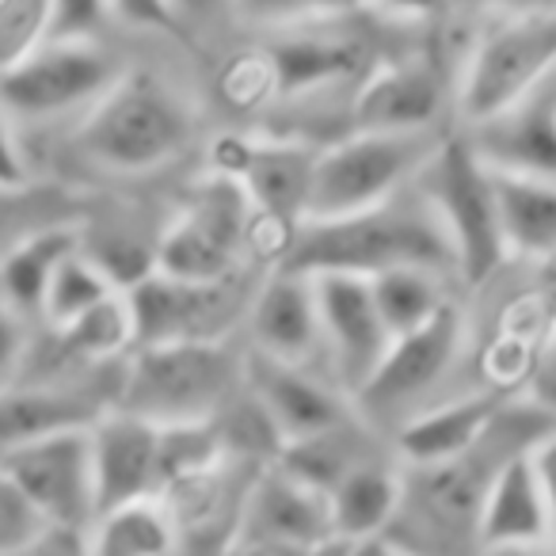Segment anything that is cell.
Segmentation results:
<instances>
[{"instance_id": "6da1fadb", "label": "cell", "mask_w": 556, "mask_h": 556, "mask_svg": "<svg viewBox=\"0 0 556 556\" xmlns=\"http://www.w3.org/2000/svg\"><path fill=\"white\" fill-rule=\"evenodd\" d=\"M282 267L302 275L343 270L363 278L393 267H427L442 275L454 267V248L434 210L416 191L412 199L393 194L378 206L343 217H305L290 237Z\"/></svg>"}, {"instance_id": "7a4b0ae2", "label": "cell", "mask_w": 556, "mask_h": 556, "mask_svg": "<svg viewBox=\"0 0 556 556\" xmlns=\"http://www.w3.org/2000/svg\"><path fill=\"white\" fill-rule=\"evenodd\" d=\"M191 134V103L156 73L130 70L118 73L115 85L85 111L77 149L100 168L138 176L184 153Z\"/></svg>"}, {"instance_id": "3957f363", "label": "cell", "mask_w": 556, "mask_h": 556, "mask_svg": "<svg viewBox=\"0 0 556 556\" xmlns=\"http://www.w3.org/2000/svg\"><path fill=\"white\" fill-rule=\"evenodd\" d=\"M240 363L217 340L146 343L118 386V408L156 427L214 419L237 396Z\"/></svg>"}, {"instance_id": "277c9868", "label": "cell", "mask_w": 556, "mask_h": 556, "mask_svg": "<svg viewBox=\"0 0 556 556\" xmlns=\"http://www.w3.org/2000/svg\"><path fill=\"white\" fill-rule=\"evenodd\" d=\"M416 191L434 210L454 248V267L469 287H480L507 260L492 168L477 156L469 138L439 141L416 172Z\"/></svg>"}, {"instance_id": "5b68a950", "label": "cell", "mask_w": 556, "mask_h": 556, "mask_svg": "<svg viewBox=\"0 0 556 556\" xmlns=\"http://www.w3.org/2000/svg\"><path fill=\"white\" fill-rule=\"evenodd\" d=\"M434 146L439 138L431 130H355L336 146L317 149L305 217H343L393 199L404 184L416 179Z\"/></svg>"}, {"instance_id": "8992f818", "label": "cell", "mask_w": 556, "mask_h": 556, "mask_svg": "<svg viewBox=\"0 0 556 556\" xmlns=\"http://www.w3.org/2000/svg\"><path fill=\"white\" fill-rule=\"evenodd\" d=\"M556 70V12L526 9L492 20L472 47L462 77V115L465 123L503 111L510 100L538 85Z\"/></svg>"}, {"instance_id": "52a82bcc", "label": "cell", "mask_w": 556, "mask_h": 556, "mask_svg": "<svg viewBox=\"0 0 556 556\" xmlns=\"http://www.w3.org/2000/svg\"><path fill=\"white\" fill-rule=\"evenodd\" d=\"M255 217L260 214L240 179L210 172L191 191L184 214L164 229L153 252L156 270L191 282H222L229 278Z\"/></svg>"}, {"instance_id": "ba28073f", "label": "cell", "mask_w": 556, "mask_h": 556, "mask_svg": "<svg viewBox=\"0 0 556 556\" xmlns=\"http://www.w3.org/2000/svg\"><path fill=\"white\" fill-rule=\"evenodd\" d=\"M118 73V62L96 39H47L24 62L0 73V108L20 118L88 111Z\"/></svg>"}, {"instance_id": "9c48e42d", "label": "cell", "mask_w": 556, "mask_h": 556, "mask_svg": "<svg viewBox=\"0 0 556 556\" xmlns=\"http://www.w3.org/2000/svg\"><path fill=\"white\" fill-rule=\"evenodd\" d=\"M462 340L465 320L450 302L427 325L393 336L374 374L351 393L358 412L381 424H404L412 408H419L424 396L450 374Z\"/></svg>"}, {"instance_id": "30bf717a", "label": "cell", "mask_w": 556, "mask_h": 556, "mask_svg": "<svg viewBox=\"0 0 556 556\" xmlns=\"http://www.w3.org/2000/svg\"><path fill=\"white\" fill-rule=\"evenodd\" d=\"M92 427V424H88ZM88 427L42 434V439L0 454V469L24 500L42 515L47 526L88 530L96 518V480H92V442Z\"/></svg>"}, {"instance_id": "8fae6325", "label": "cell", "mask_w": 556, "mask_h": 556, "mask_svg": "<svg viewBox=\"0 0 556 556\" xmlns=\"http://www.w3.org/2000/svg\"><path fill=\"white\" fill-rule=\"evenodd\" d=\"M317 149L282 138H222L214 146V172L240 179L255 214L278 225H302L309 206Z\"/></svg>"}, {"instance_id": "7c38bea8", "label": "cell", "mask_w": 556, "mask_h": 556, "mask_svg": "<svg viewBox=\"0 0 556 556\" xmlns=\"http://www.w3.org/2000/svg\"><path fill=\"white\" fill-rule=\"evenodd\" d=\"M469 146L495 172L556 179V70L503 111L472 123Z\"/></svg>"}, {"instance_id": "4fadbf2b", "label": "cell", "mask_w": 556, "mask_h": 556, "mask_svg": "<svg viewBox=\"0 0 556 556\" xmlns=\"http://www.w3.org/2000/svg\"><path fill=\"white\" fill-rule=\"evenodd\" d=\"M225 282H191V278L149 270L134 287H126V302L134 313L138 348L146 343H184V340H217L232 309Z\"/></svg>"}, {"instance_id": "5bb4252c", "label": "cell", "mask_w": 556, "mask_h": 556, "mask_svg": "<svg viewBox=\"0 0 556 556\" xmlns=\"http://www.w3.org/2000/svg\"><path fill=\"white\" fill-rule=\"evenodd\" d=\"M313 287H317L320 340L332 351L343 386L355 393L374 374V366L381 363L389 340H393L378 305H374L370 278L325 270V275H313Z\"/></svg>"}, {"instance_id": "9a60e30c", "label": "cell", "mask_w": 556, "mask_h": 556, "mask_svg": "<svg viewBox=\"0 0 556 556\" xmlns=\"http://www.w3.org/2000/svg\"><path fill=\"white\" fill-rule=\"evenodd\" d=\"M88 442H92L96 515L161 492V427L156 424L111 408L92 419Z\"/></svg>"}, {"instance_id": "2e32d148", "label": "cell", "mask_w": 556, "mask_h": 556, "mask_svg": "<svg viewBox=\"0 0 556 556\" xmlns=\"http://www.w3.org/2000/svg\"><path fill=\"white\" fill-rule=\"evenodd\" d=\"M232 533H240V538L290 541V545L305 548H317L320 541L336 538L328 495L309 488L305 480L290 477L275 462L255 469L252 484L240 495Z\"/></svg>"}, {"instance_id": "e0dca14e", "label": "cell", "mask_w": 556, "mask_h": 556, "mask_svg": "<svg viewBox=\"0 0 556 556\" xmlns=\"http://www.w3.org/2000/svg\"><path fill=\"white\" fill-rule=\"evenodd\" d=\"M492 434V431H488ZM484 434V439H488ZM484 439L469 450V454L454 457V462L442 465H419V477L404 480V500L416 503V515L434 538H442V545L454 548V541H477V518H480V503L488 495V484H492L500 462H488L480 454Z\"/></svg>"}, {"instance_id": "ac0fdd59", "label": "cell", "mask_w": 556, "mask_h": 556, "mask_svg": "<svg viewBox=\"0 0 556 556\" xmlns=\"http://www.w3.org/2000/svg\"><path fill=\"white\" fill-rule=\"evenodd\" d=\"M244 381H248V393L255 396V404L275 424L282 446L298 439H309V434L332 431V427L351 419L348 404L294 363L252 355L244 366Z\"/></svg>"}, {"instance_id": "d6986e66", "label": "cell", "mask_w": 556, "mask_h": 556, "mask_svg": "<svg viewBox=\"0 0 556 556\" xmlns=\"http://www.w3.org/2000/svg\"><path fill=\"white\" fill-rule=\"evenodd\" d=\"M442 108L439 70L424 58H401L386 62L363 77L355 92V130L381 134H412L431 130Z\"/></svg>"}, {"instance_id": "ffe728a7", "label": "cell", "mask_w": 556, "mask_h": 556, "mask_svg": "<svg viewBox=\"0 0 556 556\" xmlns=\"http://www.w3.org/2000/svg\"><path fill=\"white\" fill-rule=\"evenodd\" d=\"M538 541H553L548 503L538 472H533L530 450H515L510 457H503L488 484L484 503H480L477 545L492 553V548L538 545Z\"/></svg>"}, {"instance_id": "44dd1931", "label": "cell", "mask_w": 556, "mask_h": 556, "mask_svg": "<svg viewBox=\"0 0 556 556\" xmlns=\"http://www.w3.org/2000/svg\"><path fill=\"white\" fill-rule=\"evenodd\" d=\"M255 355L302 366L320 348V313L313 275L282 267L252 305Z\"/></svg>"}, {"instance_id": "7402d4cb", "label": "cell", "mask_w": 556, "mask_h": 556, "mask_svg": "<svg viewBox=\"0 0 556 556\" xmlns=\"http://www.w3.org/2000/svg\"><path fill=\"white\" fill-rule=\"evenodd\" d=\"M267 58H270V73H275V96L294 100V96L320 92V88L355 77L366 62V50L351 35L305 31L294 20L267 47Z\"/></svg>"}, {"instance_id": "603a6c76", "label": "cell", "mask_w": 556, "mask_h": 556, "mask_svg": "<svg viewBox=\"0 0 556 556\" xmlns=\"http://www.w3.org/2000/svg\"><path fill=\"white\" fill-rule=\"evenodd\" d=\"M500 416H503V408L492 393L457 396V401L439 404V408L412 412V416L396 427V450H401V457L412 469L454 462V457L469 454V450L492 431Z\"/></svg>"}, {"instance_id": "cb8c5ba5", "label": "cell", "mask_w": 556, "mask_h": 556, "mask_svg": "<svg viewBox=\"0 0 556 556\" xmlns=\"http://www.w3.org/2000/svg\"><path fill=\"white\" fill-rule=\"evenodd\" d=\"M401 503H404V477H396L389 465H378L370 457V462L355 465L328 492L332 533L348 541L386 538L389 526L401 518Z\"/></svg>"}, {"instance_id": "d4e9b609", "label": "cell", "mask_w": 556, "mask_h": 556, "mask_svg": "<svg viewBox=\"0 0 556 556\" xmlns=\"http://www.w3.org/2000/svg\"><path fill=\"white\" fill-rule=\"evenodd\" d=\"M77 248L80 232L73 225H47V229L20 237L0 255V302L16 309L20 317H42V298H47L58 263Z\"/></svg>"}, {"instance_id": "484cf974", "label": "cell", "mask_w": 556, "mask_h": 556, "mask_svg": "<svg viewBox=\"0 0 556 556\" xmlns=\"http://www.w3.org/2000/svg\"><path fill=\"white\" fill-rule=\"evenodd\" d=\"M103 408L70 389L4 386L0 389V454L42 439V434L88 427Z\"/></svg>"}, {"instance_id": "4316f807", "label": "cell", "mask_w": 556, "mask_h": 556, "mask_svg": "<svg viewBox=\"0 0 556 556\" xmlns=\"http://www.w3.org/2000/svg\"><path fill=\"white\" fill-rule=\"evenodd\" d=\"M492 184L507 255L515 252L533 255V260L556 255V179L515 176V172L492 168Z\"/></svg>"}, {"instance_id": "83f0119b", "label": "cell", "mask_w": 556, "mask_h": 556, "mask_svg": "<svg viewBox=\"0 0 556 556\" xmlns=\"http://www.w3.org/2000/svg\"><path fill=\"white\" fill-rule=\"evenodd\" d=\"M88 556H172L179 530L161 495L118 503L88 522Z\"/></svg>"}, {"instance_id": "f1b7e54d", "label": "cell", "mask_w": 556, "mask_h": 556, "mask_svg": "<svg viewBox=\"0 0 556 556\" xmlns=\"http://www.w3.org/2000/svg\"><path fill=\"white\" fill-rule=\"evenodd\" d=\"M363 462H370V454H366L363 434H358V427L351 424V419L340 427H332V431L287 442L275 457V465H282L290 477L305 480V484L317 488V492H325V495Z\"/></svg>"}, {"instance_id": "f546056e", "label": "cell", "mask_w": 556, "mask_h": 556, "mask_svg": "<svg viewBox=\"0 0 556 556\" xmlns=\"http://www.w3.org/2000/svg\"><path fill=\"white\" fill-rule=\"evenodd\" d=\"M370 290L389 336H401L427 325L446 305V298H442V275L427 267L381 270V275L370 278Z\"/></svg>"}, {"instance_id": "4dcf8cb0", "label": "cell", "mask_w": 556, "mask_h": 556, "mask_svg": "<svg viewBox=\"0 0 556 556\" xmlns=\"http://www.w3.org/2000/svg\"><path fill=\"white\" fill-rule=\"evenodd\" d=\"M62 351L73 358H88V363H108L115 355L138 348V332H134V313L126 302V290H115L103 302H96L88 313L70 320L65 328H54Z\"/></svg>"}, {"instance_id": "1f68e13d", "label": "cell", "mask_w": 556, "mask_h": 556, "mask_svg": "<svg viewBox=\"0 0 556 556\" xmlns=\"http://www.w3.org/2000/svg\"><path fill=\"white\" fill-rule=\"evenodd\" d=\"M115 282L111 275L85 252L77 248L73 255H65L58 263L54 278H50L47 298H42V317L50 328H65L70 320H77L80 313H88L96 302H103L108 294H115Z\"/></svg>"}, {"instance_id": "d6a6232c", "label": "cell", "mask_w": 556, "mask_h": 556, "mask_svg": "<svg viewBox=\"0 0 556 556\" xmlns=\"http://www.w3.org/2000/svg\"><path fill=\"white\" fill-rule=\"evenodd\" d=\"M54 0H0V73L50 39Z\"/></svg>"}, {"instance_id": "836d02e7", "label": "cell", "mask_w": 556, "mask_h": 556, "mask_svg": "<svg viewBox=\"0 0 556 556\" xmlns=\"http://www.w3.org/2000/svg\"><path fill=\"white\" fill-rule=\"evenodd\" d=\"M222 96L237 111H252L275 100V73H270L267 50H248L232 58L222 70Z\"/></svg>"}, {"instance_id": "e575fe53", "label": "cell", "mask_w": 556, "mask_h": 556, "mask_svg": "<svg viewBox=\"0 0 556 556\" xmlns=\"http://www.w3.org/2000/svg\"><path fill=\"white\" fill-rule=\"evenodd\" d=\"M42 530H47L42 515L24 500V492L12 484L9 472L0 469V553L20 556Z\"/></svg>"}, {"instance_id": "d590c367", "label": "cell", "mask_w": 556, "mask_h": 556, "mask_svg": "<svg viewBox=\"0 0 556 556\" xmlns=\"http://www.w3.org/2000/svg\"><path fill=\"white\" fill-rule=\"evenodd\" d=\"M111 20L108 0H54L50 39H96Z\"/></svg>"}, {"instance_id": "8d00e7d4", "label": "cell", "mask_w": 556, "mask_h": 556, "mask_svg": "<svg viewBox=\"0 0 556 556\" xmlns=\"http://www.w3.org/2000/svg\"><path fill=\"white\" fill-rule=\"evenodd\" d=\"M27 343L31 340H27L24 317L0 302V389L16 381L20 366H24V358H27Z\"/></svg>"}, {"instance_id": "74e56055", "label": "cell", "mask_w": 556, "mask_h": 556, "mask_svg": "<svg viewBox=\"0 0 556 556\" xmlns=\"http://www.w3.org/2000/svg\"><path fill=\"white\" fill-rule=\"evenodd\" d=\"M111 20L126 27H146V31H176L172 0H108Z\"/></svg>"}, {"instance_id": "f35d334b", "label": "cell", "mask_w": 556, "mask_h": 556, "mask_svg": "<svg viewBox=\"0 0 556 556\" xmlns=\"http://www.w3.org/2000/svg\"><path fill=\"white\" fill-rule=\"evenodd\" d=\"M27 184H31V172H27L24 149H20L16 130L9 123V111L0 108V191L20 194Z\"/></svg>"}, {"instance_id": "ab89813d", "label": "cell", "mask_w": 556, "mask_h": 556, "mask_svg": "<svg viewBox=\"0 0 556 556\" xmlns=\"http://www.w3.org/2000/svg\"><path fill=\"white\" fill-rule=\"evenodd\" d=\"M530 396H533V408L556 412V309H553V328H548L545 343L538 351V363L530 366Z\"/></svg>"}, {"instance_id": "60d3db41", "label": "cell", "mask_w": 556, "mask_h": 556, "mask_svg": "<svg viewBox=\"0 0 556 556\" xmlns=\"http://www.w3.org/2000/svg\"><path fill=\"white\" fill-rule=\"evenodd\" d=\"M232 9L244 20H260V24L270 27H287L294 20L309 16L313 0H232Z\"/></svg>"}, {"instance_id": "b9f144b4", "label": "cell", "mask_w": 556, "mask_h": 556, "mask_svg": "<svg viewBox=\"0 0 556 556\" xmlns=\"http://www.w3.org/2000/svg\"><path fill=\"white\" fill-rule=\"evenodd\" d=\"M20 556H88V533L70 526H47Z\"/></svg>"}, {"instance_id": "7bdbcfd3", "label": "cell", "mask_w": 556, "mask_h": 556, "mask_svg": "<svg viewBox=\"0 0 556 556\" xmlns=\"http://www.w3.org/2000/svg\"><path fill=\"white\" fill-rule=\"evenodd\" d=\"M530 462L541 480V492H545L548 522H553V541H556V434H545V439L530 450Z\"/></svg>"}, {"instance_id": "ee69618b", "label": "cell", "mask_w": 556, "mask_h": 556, "mask_svg": "<svg viewBox=\"0 0 556 556\" xmlns=\"http://www.w3.org/2000/svg\"><path fill=\"white\" fill-rule=\"evenodd\" d=\"M222 556H313V548H305V545H290V541L240 538V533H232V538L225 541Z\"/></svg>"}, {"instance_id": "f6af8a7d", "label": "cell", "mask_w": 556, "mask_h": 556, "mask_svg": "<svg viewBox=\"0 0 556 556\" xmlns=\"http://www.w3.org/2000/svg\"><path fill=\"white\" fill-rule=\"evenodd\" d=\"M222 9H232V0H172V16L179 24H206Z\"/></svg>"}, {"instance_id": "bcb514c9", "label": "cell", "mask_w": 556, "mask_h": 556, "mask_svg": "<svg viewBox=\"0 0 556 556\" xmlns=\"http://www.w3.org/2000/svg\"><path fill=\"white\" fill-rule=\"evenodd\" d=\"M381 9L393 12V16L404 20H424V16H439L446 9V0H378Z\"/></svg>"}, {"instance_id": "7dc6e473", "label": "cell", "mask_w": 556, "mask_h": 556, "mask_svg": "<svg viewBox=\"0 0 556 556\" xmlns=\"http://www.w3.org/2000/svg\"><path fill=\"white\" fill-rule=\"evenodd\" d=\"M355 556H408L401 545H393L389 538H370V541H355Z\"/></svg>"}, {"instance_id": "c3c4849f", "label": "cell", "mask_w": 556, "mask_h": 556, "mask_svg": "<svg viewBox=\"0 0 556 556\" xmlns=\"http://www.w3.org/2000/svg\"><path fill=\"white\" fill-rule=\"evenodd\" d=\"M488 556H556V541H538V545H510V548H492Z\"/></svg>"}, {"instance_id": "681fc988", "label": "cell", "mask_w": 556, "mask_h": 556, "mask_svg": "<svg viewBox=\"0 0 556 556\" xmlns=\"http://www.w3.org/2000/svg\"><path fill=\"white\" fill-rule=\"evenodd\" d=\"M313 556H355V541L348 538H328L313 548Z\"/></svg>"}, {"instance_id": "f907efd6", "label": "cell", "mask_w": 556, "mask_h": 556, "mask_svg": "<svg viewBox=\"0 0 556 556\" xmlns=\"http://www.w3.org/2000/svg\"><path fill=\"white\" fill-rule=\"evenodd\" d=\"M363 0H313V12H348Z\"/></svg>"}, {"instance_id": "816d5d0a", "label": "cell", "mask_w": 556, "mask_h": 556, "mask_svg": "<svg viewBox=\"0 0 556 556\" xmlns=\"http://www.w3.org/2000/svg\"><path fill=\"white\" fill-rule=\"evenodd\" d=\"M0 199H9V194H4V191H0Z\"/></svg>"}, {"instance_id": "f5cc1de1", "label": "cell", "mask_w": 556, "mask_h": 556, "mask_svg": "<svg viewBox=\"0 0 556 556\" xmlns=\"http://www.w3.org/2000/svg\"><path fill=\"white\" fill-rule=\"evenodd\" d=\"M0 556H9V553H0Z\"/></svg>"}]
</instances>
